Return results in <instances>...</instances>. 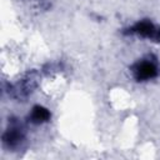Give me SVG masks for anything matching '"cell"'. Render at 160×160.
<instances>
[{"label": "cell", "mask_w": 160, "mask_h": 160, "mask_svg": "<svg viewBox=\"0 0 160 160\" xmlns=\"http://www.w3.org/2000/svg\"><path fill=\"white\" fill-rule=\"evenodd\" d=\"M135 75L138 80H146V79L154 78L156 75V68L151 62H141L136 68Z\"/></svg>", "instance_id": "obj_1"}, {"label": "cell", "mask_w": 160, "mask_h": 160, "mask_svg": "<svg viewBox=\"0 0 160 160\" xmlns=\"http://www.w3.org/2000/svg\"><path fill=\"white\" fill-rule=\"evenodd\" d=\"M49 118H50V112L46 109H44L41 106L34 108L32 114H31V120L34 122H42V121H46Z\"/></svg>", "instance_id": "obj_2"}]
</instances>
